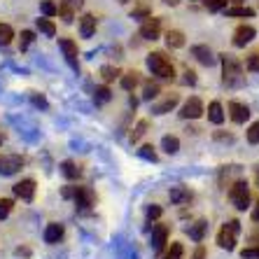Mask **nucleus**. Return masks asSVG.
I'll list each match as a JSON object with an SVG mask.
<instances>
[{
    "instance_id": "nucleus-1",
    "label": "nucleus",
    "mask_w": 259,
    "mask_h": 259,
    "mask_svg": "<svg viewBox=\"0 0 259 259\" xmlns=\"http://www.w3.org/2000/svg\"><path fill=\"white\" fill-rule=\"evenodd\" d=\"M147 68L152 70V75H157L161 79H173V75H175L173 63H170V59L163 52H152L147 56Z\"/></svg>"
},
{
    "instance_id": "nucleus-2",
    "label": "nucleus",
    "mask_w": 259,
    "mask_h": 259,
    "mask_svg": "<svg viewBox=\"0 0 259 259\" xmlns=\"http://www.w3.org/2000/svg\"><path fill=\"white\" fill-rule=\"evenodd\" d=\"M222 72H224V84L229 87H241L243 84V66L241 61H236L234 56L222 54Z\"/></svg>"
},
{
    "instance_id": "nucleus-3",
    "label": "nucleus",
    "mask_w": 259,
    "mask_h": 259,
    "mask_svg": "<svg viewBox=\"0 0 259 259\" xmlns=\"http://www.w3.org/2000/svg\"><path fill=\"white\" fill-rule=\"evenodd\" d=\"M238 231H241V222H238V220H229L222 229L217 231V245L224 247V250H234Z\"/></svg>"
},
{
    "instance_id": "nucleus-4",
    "label": "nucleus",
    "mask_w": 259,
    "mask_h": 259,
    "mask_svg": "<svg viewBox=\"0 0 259 259\" xmlns=\"http://www.w3.org/2000/svg\"><path fill=\"white\" fill-rule=\"evenodd\" d=\"M229 199L238 210H245L247 205H250V189H247V182H243V180L236 182L234 187L229 189Z\"/></svg>"
},
{
    "instance_id": "nucleus-5",
    "label": "nucleus",
    "mask_w": 259,
    "mask_h": 259,
    "mask_svg": "<svg viewBox=\"0 0 259 259\" xmlns=\"http://www.w3.org/2000/svg\"><path fill=\"white\" fill-rule=\"evenodd\" d=\"M161 35V19L157 17H147L140 26V37L143 40H157Z\"/></svg>"
},
{
    "instance_id": "nucleus-6",
    "label": "nucleus",
    "mask_w": 259,
    "mask_h": 259,
    "mask_svg": "<svg viewBox=\"0 0 259 259\" xmlns=\"http://www.w3.org/2000/svg\"><path fill=\"white\" fill-rule=\"evenodd\" d=\"M201 115H203V103H201V98L192 96L182 105V112H180L182 119H199Z\"/></svg>"
},
{
    "instance_id": "nucleus-7",
    "label": "nucleus",
    "mask_w": 259,
    "mask_h": 259,
    "mask_svg": "<svg viewBox=\"0 0 259 259\" xmlns=\"http://www.w3.org/2000/svg\"><path fill=\"white\" fill-rule=\"evenodd\" d=\"M82 5H84V0H61L59 3V17L63 19L66 24H70L72 17H75V12H77Z\"/></svg>"
},
{
    "instance_id": "nucleus-8",
    "label": "nucleus",
    "mask_w": 259,
    "mask_h": 259,
    "mask_svg": "<svg viewBox=\"0 0 259 259\" xmlns=\"http://www.w3.org/2000/svg\"><path fill=\"white\" fill-rule=\"evenodd\" d=\"M14 196L21 201H33V196H35V180L26 178V180L17 182L14 185Z\"/></svg>"
},
{
    "instance_id": "nucleus-9",
    "label": "nucleus",
    "mask_w": 259,
    "mask_h": 259,
    "mask_svg": "<svg viewBox=\"0 0 259 259\" xmlns=\"http://www.w3.org/2000/svg\"><path fill=\"white\" fill-rule=\"evenodd\" d=\"M254 35H257V30L252 28V26H238V28L234 30V45L236 47H245V45H250L254 40Z\"/></svg>"
},
{
    "instance_id": "nucleus-10",
    "label": "nucleus",
    "mask_w": 259,
    "mask_h": 259,
    "mask_svg": "<svg viewBox=\"0 0 259 259\" xmlns=\"http://www.w3.org/2000/svg\"><path fill=\"white\" fill-rule=\"evenodd\" d=\"M59 47L61 52H63V56H66V61L70 63V68H75L77 70V45L72 42V40H68V37H61L59 40Z\"/></svg>"
},
{
    "instance_id": "nucleus-11",
    "label": "nucleus",
    "mask_w": 259,
    "mask_h": 259,
    "mask_svg": "<svg viewBox=\"0 0 259 259\" xmlns=\"http://www.w3.org/2000/svg\"><path fill=\"white\" fill-rule=\"evenodd\" d=\"M72 199H75L79 210H89L91 205H94L96 196H94V192H91L89 187H75V196H72Z\"/></svg>"
},
{
    "instance_id": "nucleus-12",
    "label": "nucleus",
    "mask_w": 259,
    "mask_h": 259,
    "mask_svg": "<svg viewBox=\"0 0 259 259\" xmlns=\"http://www.w3.org/2000/svg\"><path fill=\"white\" fill-rule=\"evenodd\" d=\"M168 234H170V227L168 224H157L154 229H152V247L154 250H161L168 241Z\"/></svg>"
},
{
    "instance_id": "nucleus-13",
    "label": "nucleus",
    "mask_w": 259,
    "mask_h": 259,
    "mask_svg": "<svg viewBox=\"0 0 259 259\" xmlns=\"http://www.w3.org/2000/svg\"><path fill=\"white\" fill-rule=\"evenodd\" d=\"M229 117H231V121H236V124H245L247 117H250V110H247V105H243V103L231 101L229 103Z\"/></svg>"
},
{
    "instance_id": "nucleus-14",
    "label": "nucleus",
    "mask_w": 259,
    "mask_h": 259,
    "mask_svg": "<svg viewBox=\"0 0 259 259\" xmlns=\"http://www.w3.org/2000/svg\"><path fill=\"white\" fill-rule=\"evenodd\" d=\"M21 166H24V157H17V154L0 159V173H3V175H12V173H17V170L21 168Z\"/></svg>"
},
{
    "instance_id": "nucleus-15",
    "label": "nucleus",
    "mask_w": 259,
    "mask_h": 259,
    "mask_svg": "<svg viewBox=\"0 0 259 259\" xmlns=\"http://www.w3.org/2000/svg\"><path fill=\"white\" fill-rule=\"evenodd\" d=\"M192 56L199 61V63H203V66H212V63H215V56H212L210 47H205V45H194Z\"/></svg>"
},
{
    "instance_id": "nucleus-16",
    "label": "nucleus",
    "mask_w": 259,
    "mask_h": 259,
    "mask_svg": "<svg viewBox=\"0 0 259 259\" xmlns=\"http://www.w3.org/2000/svg\"><path fill=\"white\" fill-rule=\"evenodd\" d=\"M96 33V17L94 14H84L79 19V35L82 37H91Z\"/></svg>"
},
{
    "instance_id": "nucleus-17",
    "label": "nucleus",
    "mask_w": 259,
    "mask_h": 259,
    "mask_svg": "<svg viewBox=\"0 0 259 259\" xmlns=\"http://www.w3.org/2000/svg\"><path fill=\"white\" fill-rule=\"evenodd\" d=\"M61 238H63V224L52 222L47 229H45V241H47L49 245H54V243H59Z\"/></svg>"
},
{
    "instance_id": "nucleus-18",
    "label": "nucleus",
    "mask_w": 259,
    "mask_h": 259,
    "mask_svg": "<svg viewBox=\"0 0 259 259\" xmlns=\"http://www.w3.org/2000/svg\"><path fill=\"white\" fill-rule=\"evenodd\" d=\"M178 101H180L178 94H168V96L163 98L159 105H154V115H166V112H170V110L178 105Z\"/></svg>"
},
{
    "instance_id": "nucleus-19",
    "label": "nucleus",
    "mask_w": 259,
    "mask_h": 259,
    "mask_svg": "<svg viewBox=\"0 0 259 259\" xmlns=\"http://www.w3.org/2000/svg\"><path fill=\"white\" fill-rule=\"evenodd\" d=\"M208 119H210L212 124H222L224 121V110H222V103L220 101H212L210 105H208Z\"/></svg>"
},
{
    "instance_id": "nucleus-20",
    "label": "nucleus",
    "mask_w": 259,
    "mask_h": 259,
    "mask_svg": "<svg viewBox=\"0 0 259 259\" xmlns=\"http://www.w3.org/2000/svg\"><path fill=\"white\" fill-rule=\"evenodd\" d=\"M187 231H189V238H192V241H203L205 231H208V222H205V220H199V222H194Z\"/></svg>"
},
{
    "instance_id": "nucleus-21",
    "label": "nucleus",
    "mask_w": 259,
    "mask_h": 259,
    "mask_svg": "<svg viewBox=\"0 0 259 259\" xmlns=\"http://www.w3.org/2000/svg\"><path fill=\"white\" fill-rule=\"evenodd\" d=\"M35 26H37V30H40V33H45L47 37H54L56 35V26H54V21H52L49 17H40L35 21Z\"/></svg>"
},
{
    "instance_id": "nucleus-22",
    "label": "nucleus",
    "mask_w": 259,
    "mask_h": 259,
    "mask_svg": "<svg viewBox=\"0 0 259 259\" xmlns=\"http://www.w3.org/2000/svg\"><path fill=\"white\" fill-rule=\"evenodd\" d=\"M166 45L173 49L185 47V35H182L180 30H168V33H166Z\"/></svg>"
},
{
    "instance_id": "nucleus-23",
    "label": "nucleus",
    "mask_w": 259,
    "mask_h": 259,
    "mask_svg": "<svg viewBox=\"0 0 259 259\" xmlns=\"http://www.w3.org/2000/svg\"><path fill=\"white\" fill-rule=\"evenodd\" d=\"M161 147L166 154H175V152L180 150V140L175 138V136H163L161 138Z\"/></svg>"
},
{
    "instance_id": "nucleus-24",
    "label": "nucleus",
    "mask_w": 259,
    "mask_h": 259,
    "mask_svg": "<svg viewBox=\"0 0 259 259\" xmlns=\"http://www.w3.org/2000/svg\"><path fill=\"white\" fill-rule=\"evenodd\" d=\"M119 82H121V87L126 91H133L136 89V84L140 82V77H138V72H126V75H121L119 77Z\"/></svg>"
},
{
    "instance_id": "nucleus-25",
    "label": "nucleus",
    "mask_w": 259,
    "mask_h": 259,
    "mask_svg": "<svg viewBox=\"0 0 259 259\" xmlns=\"http://www.w3.org/2000/svg\"><path fill=\"white\" fill-rule=\"evenodd\" d=\"M189 196H192V194H189L185 187L170 189V201H173V203H185V201H189Z\"/></svg>"
},
{
    "instance_id": "nucleus-26",
    "label": "nucleus",
    "mask_w": 259,
    "mask_h": 259,
    "mask_svg": "<svg viewBox=\"0 0 259 259\" xmlns=\"http://www.w3.org/2000/svg\"><path fill=\"white\" fill-rule=\"evenodd\" d=\"M227 17H252L254 10L252 7H224Z\"/></svg>"
},
{
    "instance_id": "nucleus-27",
    "label": "nucleus",
    "mask_w": 259,
    "mask_h": 259,
    "mask_svg": "<svg viewBox=\"0 0 259 259\" xmlns=\"http://www.w3.org/2000/svg\"><path fill=\"white\" fill-rule=\"evenodd\" d=\"M12 37H14V30H12V26L0 24V47H7V45L12 42Z\"/></svg>"
},
{
    "instance_id": "nucleus-28",
    "label": "nucleus",
    "mask_w": 259,
    "mask_h": 259,
    "mask_svg": "<svg viewBox=\"0 0 259 259\" xmlns=\"http://www.w3.org/2000/svg\"><path fill=\"white\" fill-rule=\"evenodd\" d=\"M61 170H63V175H66V178H70V180H77V178H79V168L72 161H63V163H61Z\"/></svg>"
},
{
    "instance_id": "nucleus-29",
    "label": "nucleus",
    "mask_w": 259,
    "mask_h": 259,
    "mask_svg": "<svg viewBox=\"0 0 259 259\" xmlns=\"http://www.w3.org/2000/svg\"><path fill=\"white\" fill-rule=\"evenodd\" d=\"M40 12H42L45 17H56V14H59V5H54L52 0H42V3H40Z\"/></svg>"
},
{
    "instance_id": "nucleus-30",
    "label": "nucleus",
    "mask_w": 259,
    "mask_h": 259,
    "mask_svg": "<svg viewBox=\"0 0 259 259\" xmlns=\"http://www.w3.org/2000/svg\"><path fill=\"white\" fill-rule=\"evenodd\" d=\"M101 75H103V79H105V82H112V79L121 77L119 68H112V66H103L101 68Z\"/></svg>"
},
{
    "instance_id": "nucleus-31",
    "label": "nucleus",
    "mask_w": 259,
    "mask_h": 259,
    "mask_svg": "<svg viewBox=\"0 0 259 259\" xmlns=\"http://www.w3.org/2000/svg\"><path fill=\"white\" fill-rule=\"evenodd\" d=\"M145 131H147V119H140L138 124H136V128L131 131V140H133V143H138V140L145 136Z\"/></svg>"
},
{
    "instance_id": "nucleus-32",
    "label": "nucleus",
    "mask_w": 259,
    "mask_h": 259,
    "mask_svg": "<svg viewBox=\"0 0 259 259\" xmlns=\"http://www.w3.org/2000/svg\"><path fill=\"white\" fill-rule=\"evenodd\" d=\"M185 250H182V243H170V250L163 254V259H182Z\"/></svg>"
},
{
    "instance_id": "nucleus-33",
    "label": "nucleus",
    "mask_w": 259,
    "mask_h": 259,
    "mask_svg": "<svg viewBox=\"0 0 259 259\" xmlns=\"http://www.w3.org/2000/svg\"><path fill=\"white\" fill-rule=\"evenodd\" d=\"M94 98H96V103H108L110 98H112V94H110L108 87H96V91H94Z\"/></svg>"
},
{
    "instance_id": "nucleus-34",
    "label": "nucleus",
    "mask_w": 259,
    "mask_h": 259,
    "mask_svg": "<svg viewBox=\"0 0 259 259\" xmlns=\"http://www.w3.org/2000/svg\"><path fill=\"white\" fill-rule=\"evenodd\" d=\"M159 96V84H152V82H147L143 89V98L145 101H152V98H157Z\"/></svg>"
},
{
    "instance_id": "nucleus-35",
    "label": "nucleus",
    "mask_w": 259,
    "mask_h": 259,
    "mask_svg": "<svg viewBox=\"0 0 259 259\" xmlns=\"http://www.w3.org/2000/svg\"><path fill=\"white\" fill-rule=\"evenodd\" d=\"M14 208V201L12 199H0V220H5Z\"/></svg>"
},
{
    "instance_id": "nucleus-36",
    "label": "nucleus",
    "mask_w": 259,
    "mask_h": 259,
    "mask_svg": "<svg viewBox=\"0 0 259 259\" xmlns=\"http://www.w3.org/2000/svg\"><path fill=\"white\" fill-rule=\"evenodd\" d=\"M247 143L259 145V121H254L252 126L247 128Z\"/></svg>"
},
{
    "instance_id": "nucleus-37",
    "label": "nucleus",
    "mask_w": 259,
    "mask_h": 259,
    "mask_svg": "<svg viewBox=\"0 0 259 259\" xmlns=\"http://www.w3.org/2000/svg\"><path fill=\"white\" fill-rule=\"evenodd\" d=\"M227 3H229V0H205V5H208L210 12H220V10H224Z\"/></svg>"
},
{
    "instance_id": "nucleus-38",
    "label": "nucleus",
    "mask_w": 259,
    "mask_h": 259,
    "mask_svg": "<svg viewBox=\"0 0 259 259\" xmlns=\"http://www.w3.org/2000/svg\"><path fill=\"white\" fill-rule=\"evenodd\" d=\"M33 40H35V33H33V30H21V49H26Z\"/></svg>"
},
{
    "instance_id": "nucleus-39",
    "label": "nucleus",
    "mask_w": 259,
    "mask_h": 259,
    "mask_svg": "<svg viewBox=\"0 0 259 259\" xmlns=\"http://www.w3.org/2000/svg\"><path fill=\"white\" fill-rule=\"evenodd\" d=\"M140 157L157 161V152H154V147H152V145H145V147H140Z\"/></svg>"
},
{
    "instance_id": "nucleus-40",
    "label": "nucleus",
    "mask_w": 259,
    "mask_h": 259,
    "mask_svg": "<svg viewBox=\"0 0 259 259\" xmlns=\"http://www.w3.org/2000/svg\"><path fill=\"white\" fill-rule=\"evenodd\" d=\"M247 70H254L259 72V54H252V56H247V63H245Z\"/></svg>"
},
{
    "instance_id": "nucleus-41",
    "label": "nucleus",
    "mask_w": 259,
    "mask_h": 259,
    "mask_svg": "<svg viewBox=\"0 0 259 259\" xmlns=\"http://www.w3.org/2000/svg\"><path fill=\"white\" fill-rule=\"evenodd\" d=\"M243 259H259V247H245L241 252Z\"/></svg>"
},
{
    "instance_id": "nucleus-42",
    "label": "nucleus",
    "mask_w": 259,
    "mask_h": 259,
    "mask_svg": "<svg viewBox=\"0 0 259 259\" xmlns=\"http://www.w3.org/2000/svg\"><path fill=\"white\" fill-rule=\"evenodd\" d=\"M159 217H161V208H159V205H150V208H147V220H159Z\"/></svg>"
},
{
    "instance_id": "nucleus-43",
    "label": "nucleus",
    "mask_w": 259,
    "mask_h": 259,
    "mask_svg": "<svg viewBox=\"0 0 259 259\" xmlns=\"http://www.w3.org/2000/svg\"><path fill=\"white\" fill-rule=\"evenodd\" d=\"M138 17H150V10L147 7H138V10H133V19H138Z\"/></svg>"
},
{
    "instance_id": "nucleus-44",
    "label": "nucleus",
    "mask_w": 259,
    "mask_h": 259,
    "mask_svg": "<svg viewBox=\"0 0 259 259\" xmlns=\"http://www.w3.org/2000/svg\"><path fill=\"white\" fill-rule=\"evenodd\" d=\"M185 84H196V72H194V70L185 72Z\"/></svg>"
},
{
    "instance_id": "nucleus-45",
    "label": "nucleus",
    "mask_w": 259,
    "mask_h": 259,
    "mask_svg": "<svg viewBox=\"0 0 259 259\" xmlns=\"http://www.w3.org/2000/svg\"><path fill=\"white\" fill-rule=\"evenodd\" d=\"M61 194H63V199H72V196H75V187H70V185H68V187L61 189Z\"/></svg>"
},
{
    "instance_id": "nucleus-46",
    "label": "nucleus",
    "mask_w": 259,
    "mask_h": 259,
    "mask_svg": "<svg viewBox=\"0 0 259 259\" xmlns=\"http://www.w3.org/2000/svg\"><path fill=\"white\" fill-rule=\"evenodd\" d=\"M192 259H205V250H203V245L196 247V252H194V257H192Z\"/></svg>"
},
{
    "instance_id": "nucleus-47",
    "label": "nucleus",
    "mask_w": 259,
    "mask_h": 259,
    "mask_svg": "<svg viewBox=\"0 0 259 259\" xmlns=\"http://www.w3.org/2000/svg\"><path fill=\"white\" fill-rule=\"evenodd\" d=\"M33 103H35V105H40V108H47V101H45L42 96H33Z\"/></svg>"
},
{
    "instance_id": "nucleus-48",
    "label": "nucleus",
    "mask_w": 259,
    "mask_h": 259,
    "mask_svg": "<svg viewBox=\"0 0 259 259\" xmlns=\"http://www.w3.org/2000/svg\"><path fill=\"white\" fill-rule=\"evenodd\" d=\"M252 220H254V222H259V201H257V208L252 210Z\"/></svg>"
},
{
    "instance_id": "nucleus-49",
    "label": "nucleus",
    "mask_w": 259,
    "mask_h": 259,
    "mask_svg": "<svg viewBox=\"0 0 259 259\" xmlns=\"http://www.w3.org/2000/svg\"><path fill=\"white\" fill-rule=\"evenodd\" d=\"M166 5H178V0H163Z\"/></svg>"
},
{
    "instance_id": "nucleus-50",
    "label": "nucleus",
    "mask_w": 259,
    "mask_h": 259,
    "mask_svg": "<svg viewBox=\"0 0 259 259\" xmlns=\"http://www.w3.org/2000/svg\"><path fill=\"white\" fill-rule=\"evenodd\" d=\"M0 145H3V136H0Z\"/></svg>"
},
{
    "instance_id": "nucleus-51",
    "label": "nucleus",
    "mask_w": 259,
    "mask_h": 259,
    "mask_svg": "<svg viewBox=\"0 0 259 259\" xmlns=\"http://www.w3.org/2000/svg\"><path fill=\"white\" fill-rule=\"evenodd\" d=\"M257 182H259V175H257Z\"/></svg>"
},
{
    "instance_id": "nucleus-52",
    "label": "nucleus",
    "mask_w": 259,
    "mask_h": 259,
    "mask_svg": "<svg viewBox=\"0 0 259 259\" xmlns=\"http://www.w3.org/2000/svg\"><path fill=\"white\" fill-rule=\"evenodd\" d=\"M0 159H3V157H0Z\"/></svg>"
}]
</instances>
